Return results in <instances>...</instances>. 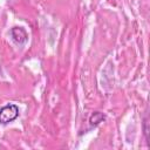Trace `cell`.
I'll return each instance as SVG.
<instances>
[{"mask_svg": "<svg viewBox=\"0 0 150 150\" xmlns=\"http://www.w3.org/2000/svg\"><path fill=\"white\" fill-rule=\"evenodd\" d=\"M19 116V108L16 104H7L0 109V123L7 124Z\"/></svg>", "mask_w": 150, "mask_h": 150, "instance_id": "1", "label": "cell"}, {"mask_svg": "<svg viewBox=\"0 0 150 150\" xmlns=\"http://www.w3.org/2000/svg\"><path fill=\"white\" fill-rule=\"evenodd\" d=\"M11 35L13 40L19 45H23L28 40V34L22 27H13L11 29Z\"/></svg>", "mask_w": 150, "mask_h": 150, "instance_id": "2", "label": "cell"}, {"mask_svg": "<svg viewBox=\"0 0 150 150\" xmlns=\"http://www.w3.org/2000/svg\"><path fill=\"white\" fill-rule=\"evenodd\" d=\"M104 120H105V116H104L102 112L95 111V112L90 116L89 122H90V125H91V127H96V125H98L101 122H103Z\"/></svg>", "mask_w": 150, "mask_h": 150, "instance_id": "3", "label": "cell"}]
</instances>
